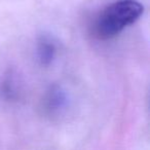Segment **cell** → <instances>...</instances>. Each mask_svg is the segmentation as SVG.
<instances>
[{"label":"cell","instance_id":"6da1fadb","mask_svg":"<svg viewBox=\"0 0 150 150\" xmlns=\"http://www.w3.org/2000/svg\"><path fill=\"white\" fill-rule=\"evenodd\" d=\"M144 13V6L135 0H119L105 7L95 19L93 32L97 38L110 39L135 24Z\"/></svg>","mask_w":150,"mask_h":150},{"label":"cell","instance_id":"7a4b0ae2","mask_svg":"<svg viewBox=\"0 0 150 150\" xmlns=\"http://www.w3.org/2000/svg\"><path fill=\"white\" fill-rule=\"evenodd\" d=\"M37 52L40 62L44 65H47L54 59V54H56V46L54 42L47 37H42L38 43Z\"/></svg>","mask_w":150,"mask_h":150}]
</instances>
